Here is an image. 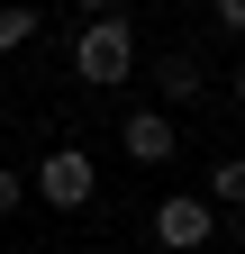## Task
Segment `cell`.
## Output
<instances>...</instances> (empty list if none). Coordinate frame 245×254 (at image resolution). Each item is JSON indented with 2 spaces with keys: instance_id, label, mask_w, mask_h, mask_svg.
I'll return each mask as SVG.
<instances>
[{
  "instance_id": "cell-4",
  "label": "cell",
  "mask_w": 245,
  "mask_h": 254,
  "mask_svg": "<svg viewBox=\"0 0 245 254\" xmlns=\"http://www.w3.org/2000/svg\"><path fill=\"white\" fill-rule=\"evenodd\" d=\"M118 145H127L136 164H173V118L164 109H136L127 127H118Z\"/></svg>"
},
{
  "instance_id": "cell-3",
  "label": "cell",
  "mask_w": 245,
  "mask_h": 254,
  "mask_svg": "<svg viewBox=\"0 0 245 254\" xmlns=\"http://www.w3.org/2000/svg\"><path fill=\"white\" fill-rule=\"evenodd\" d=\"M209 236H218V209H209V200H164V209H155V245L191 254V245H209Z\"/></svg>"
},
{
  "instance_id": "cell-9",
  "label": "cell",
  "mask_w": 245,
  "mask_h": 254,
  "mask_svg": "<svg viewBox=\"0 0 245 254\" xmlns=\"http://www.w3.org/2000/svg\"><path fill=\"white\" fill-rule=\"evenodd\" d=\"M209 9H218V27H227V37H245V0H209Z\"/></svg>"
},
{
  "instance_id": "cell-8",
  "label": "cell",
  "mask_w": 245,
  "mask_h": 254,
  "mask_svg": "<svg viewBox=\"0 0 245 254\" xmlns=\"http://www.w3.org/2000/svg\"><path fill=\"white\" fill-rule=\"evenodd\" d=\"M18 200H27V173H9V164H0V218H9Z\"/></svg>"
},
{
  "instance_id": "cell-1",
  "label": "cell",
  "mask_w": 245,
  "mask_h": 254,
  "mask_svg": "<svg viewBox=\"0 0 245 254\" xmlns=\"http://www.w3.org/2000/svg\"><path fill=\"white\" fill-rule=\"evenodd\" d=\"M73 73L100 82V91H118V82L136 73V27H127V18H91L82 46H73Z\"/></svg>"
},
{
  "instance_id": "cell-5",
  "label": "cell",
  "mask_w": 245,
  "mask_h": 254,
  "mask_svg": "<svg viewBox=\"0 0 245 254\" xmlns=\"http://www.w3.org/2000/svg\"><path fill=\"white\" fill-rule=\"evenodd\" d=\"M155 82H164V100H191V91H200V64H191V55L173 46V55L155 64Z\"/></svg>"
},
{
  "instance_id": "cell-11",
  "label": "cell",
  "mask_w": 245,
  "mask_h": 254,
  "mask_svg": "<svg viewBox=\"0 0 245 254\" xmlns=\"http://www.w3.org/2000/svg\"><path fill=\"white\" fill-rule=\"evenodd\" d=\"M236 109H245V64H236Z\"/></svg>"
},
{
  "instance_id": "cell-10",
  "label": "cell",
  "mask_w": 245,
  "mask_h": 254,
  "mask_svg": "<svg viewBox=\"0 0 245 254\" xmlns=\"http://www.w3.org/2000/svg\"><path fill=\"white\" fill-rule=\"evenodd\" d=\"M82 9H91V18H127V0H82Z\"/></svg>"
},
{
  "instance_id": "cell-2",
  "label": "cell",
  "mask_w": 245,
  "mask_h": 254,
  "mask_svg": "<svg viewBox=\"0 0 245 254\" xmlns=\"http://www.w3.org/2000/svg\"><path fill=\"white\" fill-rule=\"evenodd\" d=\"M91 190H100V173H91L82 145H46V154H37V200H46V209H82Z\"/></svg>"
},
{
  "instance_id": "cell-7",
  "label": "cell",
  "mask_w": 245,
  "mask_h": 254,
  "mask_svg": "<svg viewBox=\"0 0 245 254\" xmlns=\"http://www.w3.org/2000/svg\"><path fill=\"white\" fill-rule=\"evenodd\" d=\"M27 37H37V9H27V0H0V55L27 46Z\"/></svg>"
},
{
  "instance_id": "cell-6",
  "label": "cell",
  "mask_w": 245,
  "mask_h": 254,
  "mask_svg": "<svg viewBox=\"0 0 245 254\" xmlns=\"http://www.w3.org/2000/svg\"><path fill=\"white\" fill-rule=\"evenodd\" d=\"M209 200H218V209H245V154H227V164L209 173Z\"/></svg>"
}]
</instances>
